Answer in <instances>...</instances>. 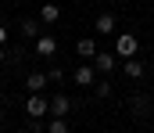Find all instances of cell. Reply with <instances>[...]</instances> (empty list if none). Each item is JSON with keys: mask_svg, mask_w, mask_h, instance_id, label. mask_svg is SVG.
<instances>
[{"mask_svg": "<svg viewBox=\"0 0 154 133\" xmlns=\"http://www.w3.org/2000/svg\"><path fill=\"white\" fill-rule=\"evenodd\" d=\"M129 112H133L136 119L147 112V101H143V93H133V97H129Z\"/></svg>", "mask_w": 154, "mask_h": 133, "instance_id": "4fadbf2b", "label": "cell"}, {"mask_svg": "<svg viewBox=\"0 0 154 133\" xmlns=\"http://www.w3.org/2000/svg\"><path fill=\"white\" fill-rule=\"evenodd\" d=\"M47 83H50L47 72H29V76H25V90H29V93H43Z\"/></svg>", "mask_w": 154, "mask_h": 133, "instance_id": "ba28073f", "label": "cell"}, {"mask_svg": "<svg viewBox=\"0 0 154 133\" xmlns=\"http://www.w3.org/2000/svg\"><path fill=\"white\" fill-rule=\"evenodd\" d=\"M115 58H118V54H111V50H97L93 68H97V72H115Z\"/></svg>", "mask_w": 154, "mask_h": 133, "instance_id": "52a82bcc", "label": "cell"}, {"mask_svg": "<svg viewBox=\"0 0 154 133\" xmlns=\"http://www.w3.org/2000/svg\"><path fill=\"white\" fill-rule=\"evenodd\" d=\"M39 33H43V22L39 18H22V36L25 40H36Z\"/></svg>", "mask_w": 154, "mask_h": 133, "instance_id": "8fae6325", "label": "cell"}, {"mask_svg": "<svg viewBox=\"0 0 154 133\" xmlns=\"http://www.w3.org/2000/svg\"><path fill=\"white\" fill-rule=\"evenodd\" d=\"M14 133H32V130H14Z\"/></svg>", "mask_w": 154, "mask_h": 133, "instance_id": "ffe728a7", "label": "cell"}, {"mask_svg": "<svg viewBox=\"0 0 154 133\" xmlns=\"http://www.w3.org/2000/svg\"><path fill=\"white\" fill-rule=\"evenodd\" d=\"M7 43V29H4V25H0V47Z\"/></svg>", "mask_w": 154, "mask_h": 133, "instance_id": "e0dca14e", "label": "cell"}, {"mask_svg": "<svg viewBox=\"0 0 154 133\" xmlns=\"http://www.w3.org/2000/svg\"><path fill=\"white\" fill-rule=\"evenodd\" d=\"M72 79H75V83H79L82 90H90L93 83H97V68H93V61H82L75 72H72Z\"/></svg>", "mask_w": 154, "mask_h": 133, "instance_id": "3957f363", "label": "cell"}, {"mask_svg": "<svg viewBox=\"0 0 154 133\" xmlns=\"http://www.w3.org/2000/svg\"><path fill=\"white\" fill-rule=\"evenodd\" d=\"M72 112V97H65V93H57V97H50V115H57V119H65Z\"/></svg>", "mask_w": 154, "mask_h": 133, "instance_id": "8992f818", "label": "cell"}, {"mask_svg": "<svg viewBox=\"0 0 154 133\" xmlns=\"http://www.w3.org/2000/svg\"><path fill=\"white\" fill-rule=\"evenodd\" d=\"M93 90H97V97H108V93H111V83L100 79V83H93Z\"/></svg>", "mask_w": 154, "mask_h": 133, "instance_id": "2e32d148", "label": "cell"}, {"mask_svg": "<svg viewBox=\"0 0 154 133\" xmlns=\"http://www.w3.org/2000/svg\"><path fill=\"white\" fill-rule=\"evenodd\" d=\"M75 54L82 58V61H93V58H97V40H90V36L75 40Z\"/></svg>", "mask_w": 154, "mask_h": 133, "instance_id": "5b68a950", "label": "cell"}, {"mask_svg": "<svg viewBox=\"0 0 154 133\" xmlns=\"http://www.w3.org/2000/svg\"><path fill=\"white\" fill-rule=\"evenodd\" d=\"M36 54H39V58H50V54H57V40H54L50 33H39V36H36Z\"/></svg>", "mask_w": 154, "mask_h": 133, "instance_id": "277c9868", "label": "cell"}, {"mask_svg": "<svg viewBox=\"0 0 154 133\" xmlns=\"http://www.w3.org/2000/svg\"><path fill=\"white\" fill-rule=\"evenodd\" d=\"M122 72H125L129 79H143V72H147V68H143V61H140V58H125Z\"/></svg>", "mask_w": 154, "mask_h": 133, "instance_id": "30bf717a", "label": "cell"}, {"mask_svg": "<svg viewBox=\"0 0 154 133\" xmlns=\"http://www.w3.org/2000/svg\"><path fill=\"white\" fill-rule=\"evenodd\" d=\"M25 115H29V119H43V115H50V97H43V93H29V101H25Z\"/></svg>", "mask_w": 154, "mask_h": 133, "instance_id": "7a4b0ae2", "label": "cell"}, {"mask_svg": "<svg viewBox=\"0 0 154 133\" xmlns=\"http://www.w3.org/2000/svg\"><path fill=\"white\" fill-rule=\"evenodd\" d=\"M47 133H68V119H57V115H50V122H47Z\"/></svg>", "mask_w": 154, "mask_h": 133, "instance_id": "5bb4252c", "label": "cell"}, {"mask_svg": "<svg viewBox=\"0 0 154 133\" xmlns=\"http://www.w3.org/2000/svg\"><path fill=\"white\" fill-rule=\"evenodd\" d=\"M93 29H97L100 36H111V33H115V14H111V11H104V14H97V22H93Z\"/></svg>", "mask_w": 154, "mask_h": 133, "instance_id": "9c48e42d", "label": "cell"}, {"mask_svg": "<svg viewBox=\"0 0 154 133\" xmlns=\"http://www.w3.org/2000/svg\"><path fill=\"white\" fill-rule=\"evenodd\" d=\"M136 50H140V40L133 36V33H118L115 36V54L125 61V58H136Z\"/></svg>", "mask_w": 154, "mask_h": 133, "instance_id": "6da1fadb", "label": "cell"}, {"mask_svg": "<svg viewBox=\"0 0 154 133\" xmlns=\"http://www.w3.org/2000/svg\"><path fill=\"white\" fill-rule=\"evenodd\" d=\"M57 18H61V7H57V4H43V7H39V22H43V25H54Z\"/></svg>", "mask_w": 154, "mask_h": 133, "instance_id": "7c38bea8", "label": "cell"}, {"mask_svg": "<svg viewBox=\"0 0 154 133\" xmlns=\"http://www.w3.org/2000/svg\"><path fill=\"white\" fill-rule=\"evenodd\" d=\"M4 58H7V54H4V47H0V65H4Z\"/></svg>", "mask_w": 154, "mask_h": 133, "instance_id": "ac0fdd59", "label": "cell"}, {"mask_svg": "<svg viewBox=\"0 0 154 133\" xmlns=\"http://www.w3.org/2000/svg\"><path fill=\"white\" fill-rule=\"evenodd\" d=\"M0 126H4V108H0Z\"/></svg>", "mask_w": 154, "mask_h": 133, "instance_id": "d6986e66", "label": "cell"}, {"mask_svg": "<svg viewBox=\"0 0 154 133\" xmlns=\"http://www.w3.org/2000/svg\"><path fill=\"white\" fill-rule=\"evenodd\" d=\"M47 79H50V83H61V79H65V68H57V65L47 68Z\"/></svg>", "mask_w": 154, "mask_h": 133, "instance_id": "9a60e30c", "label": "cell"}]
</instances>
